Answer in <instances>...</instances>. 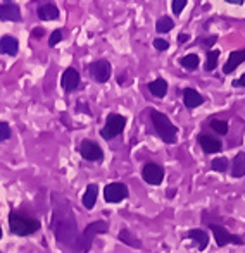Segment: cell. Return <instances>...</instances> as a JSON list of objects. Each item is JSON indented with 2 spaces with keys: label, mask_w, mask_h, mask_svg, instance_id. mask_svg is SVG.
I'll return each instance as SVG.
<instances>
[{
  "label": "cell",
  "mask_w": 245,
  "mask_h": 253,
  "mask_svg": "<svg viewBox=\"0 0 245 253\" xmlns=\"http://www.w3.org/2000/svg\"><path fill=\"white\" fill-rule=\"evenodd\" d=\"M188 40V35H178V43H185Z\"/></svg>",
  "instance_id": "35"
},
{
  "label": "cell",
  "mask_w": 245,
  "mask_h": 253,
  "mask_svg": "<svg viewBox=\"0 0 245 253\" xmlns=\"http://www.w3.org/2000/svg\"><path fill=\"white\" fill-rule=\"evenodd\" d=\"M197 140H198L200 148L204 150V153H219V152H221V148H223L221 141H219L218 138L207 134V133H200Z\"/></svg>",
  "instance_id": "12"
},
{
  "label": "cell",
  "mask_w": 245,
  "mask_h": 253,
  "mask_svg": "<svg viewBox=\"0 0 245 253\" xmlns=\"http://www.w3.org/2000/svg\"><path fill=\"white\" fill-rule=\"evenodd\" d=\"M109 231V224L105 220H95V222H90L87 226V229L78 236L76 243L73 247V252L74 253H88L94 245V238L97 234H102V233H107Z\"/></svg>",
  "instance_id": "3"
},
{
  "label": "cell",
  "mask_w": 245,
  "mask_h": 253,
  "mask_svg": "<svg viewBox=\"0 0 245 253\" xmlns=\"http://www.w3.org/2000/svg\"><path fill=\"white\" fill-rule=\"evenodd\" d=\"M0 19L2 21H21V10L16 3L12 2H5V3H0Z\"/></svg>",
  "instance_id": "13"
},
{
  "label": "cell",
  "mask_w": 245,
  "mask_h": 253,
  "mask_svg": "<svg viewBox=\"0 0 245 253\" xmlns=\"http://www.w3.org/2000/svg\"><path fill=\"white\" fill-rule=\"evenodd\" d=\"M97 195H98V188L97 184H88L87 190H85V195H83V205L85 209H94L95 207V202H97Z\"/></svg>",
  "instance_id": "18"
},
{
  "label": "cell",
  "mask_w": 245,
  "mask_h": 253,
  "mask_svg": "<svg viewBox=\"0 0 245 253\" xmlns=\"http://www.w3.org/2000/svg\"><path fill=\"white\" fill-rule=\"evenodd\" d=\"M0 240H2V227H0Z\"/></svg>",
  "instance_id": "38"
},
{
  "label": "cell",
  "mask_w": 245,
  "mask_h": 253,
  "mask_svg": "<svg viewBox=\"0 0 245 253\" xmlns=\"http://www.w3.org/2000/svg\"><path fill=\"white\" fill-rule=\"evenodd\" d=\"M187 0H173L171 2V10L175 16H180V14L183 12V9L187 7Z\"/></svg>",
  "instance_id": "28"
},
{
  "label": "cell",
  "mask_w": 245,
  "mask_h": 253,
  "mask_svg": "<svg viewBox=\"0 0 245 253\" xmlns=\"http://www.w3.org/2000/svg\"><path fill=\"white\" fill-rule=\"evenodd\" d=\"M216 40H218V37H216V35H212V37L205 38V40H200L198 43H202V47H204V48H209L212 43H216Z\"/></svg>",
  "instance_id": "32"
},
{
  "label": "cell",
  "mask_w": 245,
  "mask_h": 253,
  "mask_svg": "<svg viewBox=\"0 0 245 253\" xmlns=\"http://www.w3.org/2000/svg\"><path fill=\"white\" fill-rule=\"evenodd\" d=\"M168 195H169V198H173V195H175V190H169Z\"/></svg>",
  "instance_id": "37"
},
{
  "label": "cell",
  "mask_w": 245,
  "mask_h": 253,
  "mask_svg": "<svg viewBox=\"0 0 245 253\" xmlns=\"http://www.w3.org/2000/svg\"><path fill=\"white\" fill-rule=\"evenodd\" d=\"M80 153L85 160H88V162H100V160L104 159V152H102V148L92 140L81 141Z\"/></svg>",
  "instance_id": "9"
},
{
  "label": "cell",
  "mask_w": 245,
  "mask_h": 253,
  "mask_svg": "<svg viewBox=\"0 0 245 253\" xmlns=\"http://www.w3.org/2000/svg\"><path fill=\"white\" fill-rule=\"evenodd\" d=\"M10 134H12V131H10V127H9V124L7 123H0V141H5V140H9L10 138Z\"/></svg>",
  "instance_id": "29"
},
{
  "label": "cell",
  "mask_w": 245,
  "mask_h": 253,
  "mask_svg": "<svg viewBox=\"0 0 245 253\" xmlns=\"http://www.w3.org/2000/svg\"><path fill=\"white\" fill-rule=\"evenodd\" d=\"M118 240L123 241L124 245H128V247H133V248H142V241L138 240V238H135L133 234L130 233L128 229H121L118 234Z\"/></svg>",
  "instance_id": "22"
},
{
  "label": "cell",
  "mask_w": 245,
  "mask_h": 253,
  "mask_svg": "<svg viewBox=\"0 0 245 253\" xmlns=\"http://www.w3.org/2000/svg\"><path fill=\"white\" fill-rule=\"evenodd\" d=\"M148 90H150V93L154 95V97L162 98V97H166V93H168V83H166L162 78H157V80H154L150 84H148Z\"/></svg>",
  "instance_id": "20"
},
{
  "label": "cell",
  "mask_w": 245,
  "mask_h": 253,
  "mask_svg": "<svg viewBox=\"0 0 245 253\" xmlns=\"http://www.w3.org/2000/svg\"><path fill=\"white\" fill-rule=\"evenodd\" d=\"M154 47H155V50L164 52V50H168V48H169V42L168 40H162V38H155V40H154Z\"/></svg>",
  "instance_id": "31"
},
{
  "label": "cell",
  "mask_w": 245,
  "mask_h": 253,
  "mask_svg": "<svg viewBox=\"0 0 245 253\" xmlns=\"http://www.w3.org/2000/svg\"><path fill=\"white\" fill-rule=\"evenodd\" d=\"M142 177H144L148 184L157 186V184H161L162 179H164V169H162L159 164L148 162V164H145L144 169H142Z\"/></svg>",
  "instance_id": "10"
},
{
  "label": "cell",
  "mask_w": 245,
  "mask_h": 253,
  "mask_svg": "<svg viewBox=\"0 0 245 253\" xmlns=\"http://www.w3.org/2000/svg\"><path fill=\"white\" fill-rule=\"evenodd\" d=\"M62 42V33H61V30H55L54 33L50 35V38H49V45L50 47H55L57 43H61Z\"/></svg>",
  "instance_id": "30"
},
{
  "label": "cell",
  "mask_w": 245,
  "mask_h": 253,
  "mask_svg": "<svg viewBox=\"0 0 245 253\" xmlns=\"http://www.w3.org/2000/svg\"><path fill=\"white\" fill-rule=\"evenodd\" d=\"M173 28H175V21L168 16L159 17L157 23H155V31H157V33H169Z\"/></svg>",
  "instance_id": "23"
},
{
  "label": "cell",
  "mask_w": 245,
  "mask_h": 253,
  "mask_svg": "<svg viewBox=\"0 0 245 253\" xmlns=\"http://www.w3.org/2000/svg\"><path fill=\"white\" fill-rule=\"evenodd\" d=\"M245 176V153L240 152L235 155L232 164V177H244Z\"/></svg>",
  "instance_id": "19"
},
{
  "label": "cell",
  "mask_w": 245,
  "mask_h": 253,
  "mask_svg": "<svg viewBox=\"0 0 245 253\" xmlns=\"http://www.w3.org/2000/svg\"><path fill=\"white\" fill-rule=\"evenodd\" d=\"M19 52V42L14 37H2L0 38V53H7V55H17Z\"/></svg>",
  "instance_id": "17"
},
{
  "label": "cell",
  "mask_w": 245,
  "mask_h": 253,
  "mask_svg": "<svg viewBox=\"0 0 245 253\" xmlns=\"http://www.w3.org/2000/svg\"><path fill=\"white\" fill-rule=\"evenodd\" d=\"M61 86L67 91V93H71V91H74L78 86H80V73H78L74 67H67V69L62 73Z\"/></svg>",
  "instance_id": "11"
},
{
  "label": "cell",
  "mask_w": 245,
  "mask_h": 253,
  "mask_svg": "<svg viewBox=\"0 0 245 253\" xmlns=\"http://www.w3.org/2000/svg\"><path fill=\"white\" fill-rule=\"evenodd\" d=\"M128 195H130L128 186L123 183H111L104 188V198L107 203H119L126 200Z\"/></svg>",
  "instance_id": "8"
},
{
  "label": "cell",
  "mask_w": 245,
  "mask_h": 253,
  "mask_svg": "<svg viewBox=\"0 0 245 253\" xmlns=\"http://www.w3.org/2000/svg\"><path fill=\"white\" fill-rule=\"evenodd\" d=\"M31 35H33V38H42L45 35V30H44V28H35Z\"/></svg>",
  "instance_id": "33"
},
{
  "label": "cell",
  "mask_w": 245,
  "mask_h": 253,
  "mask_svg": "<svg viewBox=\"0 0 245 253\" xmlns=\"http://www.w3.org/2000/svg\"><path fill=\"white\" fill-rule=\"evenodd\" d=\"M188 238H190V240H194V241H197V243H198V250H200V252H204L205 248H207L209 236H207V233H205V231L192 229L190 233H188Z\"/></svg>",
  "instance_id": "21"
},
{
  "label": "cell",
  "mask_w": 245,
  "mask_h": 253,
  "mask_svg": "<svg viewBox=\"0 0 245 253\" xmlns=\"http://www.w3.org/2000/svg\"><path fill=\"white\" fill-rule=\"evenodd\" d=\"M111 71H112V67L107 59H98L88 66V73H90L92 80L97 81V83H105V81H109Z\"/></svg>",
  "instance_id": "7"
},
{
  "label": "cell",
  "mask_w": 245,
  "mask_h": 253,
  "mask_svg": "<svg viewBox=\"0 0 245 253\" xmlns=\"http://www.w3.org/2000/svg\"><path fill=\"white\" fill-rule=\"evenodd\" d=\"M232 86H244V88H245V73H244L242 76H240L237 81H233V84H232Z\"/></svg>",
  "instance_id": "34"
},
{
  "label": "cell",
  "mask_w": 245,
  "mask_h": 253,
  "mask_svg": "<svg viewBox=\"0 0 245 253\" xmlns=\"http://www.w3.org/2000/svg\"><path fill=\"white\" fill-rule=\"evenodd\" d=\"M209 227H211L212 234H214L216 245H218L219 248L226 247V245H244V238L228 233V231H226V227L218 226V224H209Z\"/></svg>",
  "instance_id": "6"
},
{
  "label": "cell",
  "mask_w": 245,
  "mask_h": 253,
  "mask_svg": "<svg viewBox=\"0 0 245 253\" xmlns=\"http://www.w3.org/2000/svg\"><path fill=\"white\" fill-rule=\"evenodd\" d=\"M9 229L16 236H30L40 229V222L37 219L19 215L17 212L9 213Z\"/></svg>",
  "instance_id": "4"
},
{
  "label": "cell",
  "mask_w": 245,
  "mask_h": 253,
  "mask_svg": "<svg viewBox=\"0 0 245 253\" xmlns=\"http://www.w3.org/2000/svg\"><path fill=\"white\" fill-rule=\"evenodd\" d=\"M52 203H54V210H52L50 229L54 231L55 240L62 247H74L78 240V226L73 207L62 195H54Z\"/></svg>",
  "instance_id": "1"
},
{
  "label": "cell",
  "mask_w": 245,
  "mask_h": 253,
  "mask_svg": "<svg viewBox=\"0 0 245 253\" xmlns=\"http://www.w3.org/2000/svg\"><path fill=\"white\" fill-rule=\"evenodd\" d=\"M209 126H211V129L214 131V133H218L219 136H225V134L228 133V123H226V121L212 119L211 123H209Z\"/></svg>",
  "instance_id": "25"
},
{
  "label": "cell",
  "mask_w": 245,
  "mask_h": 253,
  "mask_svg": "<svg viewBox=\"0 0 245 253\" xmlns=\"http://www.w3.org/2000/svg\"><path fill=\"white\" fill-rule=\"evenodd\" d=\"M219 60V50H209L207 60H205V71H214Z\"/></svg>",
  "instance_id": "26"
},
{
  "label": "cell",
  "mask_w": 245,
  "mask_h": 253,
  "mask_svg": "<svg viewBox=\"0 0 245 253\" xmlns=\"http://www.w3.org/2000/svg\"><path fill=\"white\" fill-rule=\"evenodd\" d=\"M124 126H126V117L121 116V114H109L104 127L100 129V136L104 140H112V138L119 136L123 133Z\"/></svg>",
  "instance_id": "5"
},
{
  "label": "cell",
  "mask_w": 245,
  "mask_h": 253,
  "mask_svg": "<svg viewBox=\"0 0 245 253\" xmlns=\"http://www.w3.org/2000/svg\"><path fill=\"white\" fill-rule=\"evenodd\" d=\"M226 3H232V5H240V3H244V0H226Z\"/></svg>",
  "instance_id": "36"
},
{
  "label": "cell",
  "mask_w": 245,
  "mask_h": 253,
  "mask_svg": "<svg viewBox=\"0 0 245 253\" xmlns=\"http://www.w3.org/2000/svg\"><path fill=\"white\" fill-rule=\"evenodd\" d=\"M198 62H200V59H198L197 53H188V55H185L183 59H180V64L185 67V69H197L198 67Z\"/></svg>",
  "instance_id": "24"
},
{
  "label": "cell",
  "mask_w": 245,
  "mask_h": 253,
  "mask_svg": "<svg viewBox=\"0 0 245 253\" xmlns=\"http://www.w3.org/2000/svg\"><path fill=\"white\" fill-rule=\"evenodd\" d=\"M211 167H212V170H216V172H225V170L228 169V159L218 157V159H214L211 162Z\"/></svg>",
  "instance_id": "27"
},
{
  "label": "cell",
  "mask_w": 245,
  "mask_h": 253,
  "mask_svg": "<svg viewBox=\"0 0 245 253\" xmlns=\"http://www.w3.org/2000/svg\"><path fill=\"white\" fill-rule=\"evenodd\" d=\"M37 14H38V17H40L42 21H54V19H57V17H59V9H57V5H55V3L45 2L37 9Z\"/></svg>",
  "instance_id": "16"
},
{
  "label": "cell",
  "mask_w": 245,
  "mask_h": 253,
  "mask_svg": "<svg viewBox=\"0 0 245 253\" xmlns=\"http://www.w3.org/2000/svg\"><path fill=\"white\" fill-rule=\"evenodd\" d=\"M148 114H150L152 126H154L155 133L159 134V138H161V140L164 141V143H168V145L176 143L178 127H176L175 124L169 121V117L166 116V114L155 110V109H150V110H148Z\"/></svg>",
  "instance_id": "2"
},
{
  "label": "cell",
  "mask_w": 245,
  "mask_h": 253,
  "mask_svg": "<svg viewBox=\"0 0 245 253\" xmlns=\"http://www.w3.org/2000/svg\"><path fill=\"white\" fill-rule=\"evenodd\" d=\"M183 103L187 109H197L204 103V97L194 88H185L183 90Z\"/></svg>",
  "instance_id": "15"
},
{
  "label": "cell",
  "mask_w": 245,
  "mask_h": 253,
  "mask_svg": "<svg viewBox=\"0 0 245 253\" xmlns=\"http://www.w3.org/2000/svg\"><path fill=\"white\" fill-rule=\"evenodd\" d=\"M244 60H245V48L232 52L228 57V60H226V64L223 66V74H232L233 71H235L237 67L244 62Z\"/></svg>",
  "instance_id": "14"
}]
</instances>
